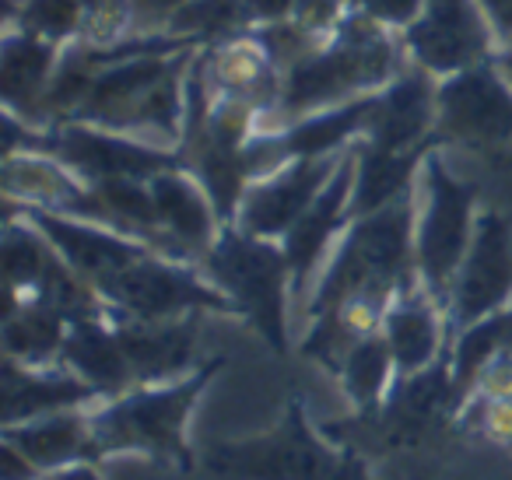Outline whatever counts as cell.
<instances>
[{"label": "cell", "instance_id": "obj_1", "mask_svg": "<svg viewBox=\"0 0 512 480\" xmlns=\"http://www.w3.org/2000/svg\"><path fill=\"white\" fill-rule=\"evenodd\" d=\"M193 57L197 46L169 32L134 36L123 57L102 67L71 123H92L162 148H176L183 134L186 78Z\"/></svg>", "mask_w": 512, "mask_h": 480}, {"label": "cell", "instance_id": "obj_2", "mask_svg": "<svg viewBox=\"0 0 512 480\" xmlns=\"http://www.w3.org/2000/svg\"><path fill=\"white\" fill-rule=\"evenodd\" d=\"M221 368H228V358L214 354L186 379L134 386L113 400H99L92 407V459L144 456L155 466L197 470L200 452L190 442V417Z\"/></svg>", "mask_w": 512, "mask_h": 480}, {"label": "cell", "instance_id": "obj_3", "mask_svg": "<svg viewBox=\"0 0 512 480\" xmlns=\"http://www.w3.org/2000/svg\"><path fill=\"white\" fill-rule=\"evenodd\" d=\"M407 67L400 32L348 11L341 25L281 78V102L264 127H281L299 116L341 106L386 88Z\"/></svg>", "mask_w": 512, "mask_h": 480}, {"label": "cell", "instance_id": "obj_4", "mask_svg": "<svg viewBox=\"0 0 512 480\" xmlns=\"http://www.w3.org/2000/svg\"><path fill=\"white\" fill-rule=\"evenodd\" d=\"M414 218L418 190L393 200L383 211L351 221L309 291L306 316H320L355 298L390 305L400 291L421 281L414 260Z\"/></svg>", "mask_w": 512, "mask_h": 480}, {"label": "cell", "instance_id": "obj_5", "mask_svg": "<svg viewBox=\"0 0 512 480\" xmlns=\"http://www.w3.org/2000/svg\"><path fill=\"white\" fill-rule=\"evenodd\" d=\"M200 470L211 480H369L365 456L316 428L302 396H288L281 417L260 435L204 445Z\"/></svg>", "mask_w": 512, "mask_h": 480}, {"label": "cell", "instance_id": "obj_6", "mask_svg": "<svg viewBox=\"0 0 512 480\" xmlns=\"http://www.w3.org/2000/svg\"><path fill=\"white\" fill-rule=\"evenodd\" d=\"M264 127V113L246 102L218 99L207 92L204 78L190 64L186 78V116L176 155L183 169L197 179L214 200L221 221L232 225L239 214L242 193L253 183L249 172V141Z\"/></svg>", "mask_w": 512, "mask_h": 480}, {"label": "cell", "instance_id": "obj_7", "mask_svg": "<svg viewBox=\"0 0 512 480\" xmlns=\"http://www.w3.org/2000/svg\"><path fill=\"white\" fill-rule=\"evenodd\" d=\"M200 270L235 305L239 323H246L278 358L292 354L288 305L295 298V274L278 239L225 225L218 242L200 260Z\"/></svg>", "mask_w": 512, "mask_h": 480}, {"label": "cell", "instance_id": "obj_8", "mask_svg": "<svg viewBox=\"0 0 512 480\" xmlns=\"http://www.w3.org/2000/svg\"><path fill=\"white\" fill-rule=\"evenodd\" d=\"M15 151H43L64 162L88 186L109 179H155L165 169H179L176 148L141 141V137L102 130L92 123H53L32 127L22 116L4 113V155Z\"/></svg>", "mask_w": 512, "mask_h": 480}, {"label": "cell", "instance_id": "obj_9", "mask_svg": "<svg viewBox=\"0 0 512 480\" xmlns=\"http://www.w3.org/2000/svg\"><path fill=\"white\" fill-rule=\"evenodd\" d=\"M477 186L460 179L442 148L425 158L418 179V218H414V260L418 277L442 305L449 302L456 270H460L477 225Z\"/></svg>", "mask_w": 512, "mask_h": 480}, {"label": "cell", "instance_id": "obj_10", "mask_svg": "<svg viewBox=\"0 0 512 480\" xmlns=\"http://www.w3.org/2000/svg\"><path fill=\"white\" fill-rule=\"evenodd\" d=\"M113 319H176V316H232L235 305L207 281L200 263L176 260L148 249L123 274L99 291Z\"/></svg>", "mask_w": 512, "mask_h": 480}, {"label": "cell", "instance_id": "obj_11", "mask_svg": "<svg viewBox=\"0 0 512 480\" xmlns=\"http://www.w3.org/2000/svg\"><path fill=\"white\" fill-rule=\"evenodd\" d=\"M435 137L442 151H502L512 144V85L495 60L439 78Z\"/></svg>", "mask_w": 512, "mask_h": 480}, {"label": "cell", "instance_id": "obj_12", "mask_svg": "<svg viewBox=\"0 0 512 480\" xmlns=\"http://www.w3.org/2000/svg\"><path fill=\"white\" fill-rule=\"evenodd\" d=\"M407 64L432 78H449L467 67L488 64L498 53V36L477 0H425L407 29H400Z\"/></svg>", "mask_w": 512, "mask_h": 480}, {"label": "cell", "instance_id": "obj_13", "mask_svg": "<svg viewBox=\"0 0 512 480\" xmlns=\"http://www.w3.org/2000/svg\"><path fill=\"white\" fill-rule=\"evenodd\" d=\"M505 305H512V218L498 207H481L446 302L449 330L477 323Z\"/></svg>", "mask_w": 512, "mask_h": 480}, {"label": "cell", "instance_id": "obj_14", "mask_svg": "<svg viewBox=\"0 0 512 480\" xmlns=\"http://www.w3.org/2000/svg\"><path fill=\"white\" fill-rule=\"evenodd\" d=\"M341 155H323V158H292V162L278 165L267 176L253 179L242 193L239 214L232 225H239L249 235H264V239H285L292 225L309 211L323 186L334 179Z\"/></svg>", "mask_w": 512, "mask_h": 480}, {"label": "cell", "instance_id": "obj_15", "mask_svg": "<svg viewBox=\"0 0 512 480\" xmlns=\"http://www.w3.org/2000/svg\"><path fill=\"white\" fill-rule=\"evenodd\" d=\"M351 190H355V144L344 151L334 179L323 186L320 197L309 204V211L292 225V232L281 239L295 274V298L306 302L320 277L327 256L334 253L337 239L351 225Z\"/></svg>", "mask_w": 512, "mask_h": 480}, {"label": "cell", "instance_id": "obj_16", "mask_svg": "<svg viewBox=\"0 0 512 480\" xmlns=\"http://www.w3.org/2000/svg\"><path fill=\"white\" fill-rule=\"evenodd\" d=\"M4 204L22 211L95 291H102L116 274H123L137 256H144L151 249V246H144V242L130 239V235L116 232V228L99 225V221L67 218V214L22 207V204H11V200H4Z\"/></svg>", "mask_w": 512, "mask_h": 480}, {"label": "cell", "instance_id": "obj_17", "mask_svg": "<svg viewBox=\"0 0 512 480\" xmlns=\"http://www.w3.org/2000/svg\"><path fill=\"white\" fill-rule=\"evenodd\" d=\"M0 190L11 204L39 207V211L99 221L102 225V204L95 186H88L64 162L43 155V151H15V155L0 158Z\"/></svg>", "mask_w": 512, "mask_h": 480}, {"label": "cell", "instance_id": "obj_18", "mask_svg": "<svg viewBox=\"0 0 512 480\" xmlns=\"http://www.w3.org/2000/svg\"><path fill=\"white\" fill-rule=\"evenodd\" d=\"M435 88L439 78L407 64L390 85L376 92V106L362 141L386 151L442 148L435 137Z\"/></svg>", "mask_w": 512, "mask_h": 480}, {"label": "cell", "instance_id": "obj_19", "mask_svg": "<svg viewBox=\"0 0 512 480\" xmlns=\"http://www.w3.org/2000/svg\"><path fill=\"white\" fill-rule=\"evenodd\" d=\"M193 67L204 78L207 92L218 95V99L246 102V106L260 109L264 120L278 109L281 71L271 60V53L256 43L253 32L197 50Z\"/></svg>", "mask_w": 512, "mask_h": 480}, {"label": "cell", "instance_id": "obj_20", "mask_svg": "<svg viewBox=\"0 0 512 480\" xmlns=\"http://www.w3.org/2000/svg\"><path fill=\"white\" fill-rule=\"evenodd\" d=\"M200 319L204 316H176V319H113L127 361L134 368L137 386H158V382L186 379L200 368Z\"/></svg>", "mask_w": 512, "mask_h": 480}, {"label": "cell", "instance_id": "obj_21", "mask_svg": "<svg viewBox=\"0 0 512 480\" xmlns=\"http://www.w3.org/2000/svg\"><path fill=\"white\" fill-rule=\"evenodd\" d=\"M383 337L397 361V375H411L435 365L449 351V316L446 305L421 281L404 288L383 316Z\"/></svg>", "mask_w": 512, "mask_h": 480}, {"label": "cell", "instance_id": "obj_22", "mask_svg": "<svg viewBox=\"0 0 512 480\" xmlns=\"http://www.w3.org/2000/svg\"><path fill=\"white\" fill-rule=\"evenodd\" d=\"M151 197H155L158 221H162L176 253L190 263L204 260L207 249L218 242L221 228H225L204 186L179 165V169H165L151 179Z\"/></svg>", "mask_w": 512, "mask_h": 480}, {"label": "cell", "instance_id": "obj_23", "mask_svg": "<svg viewBox=\"0 0 512 480\" xmlns=\"http://www.w3.org/2000/svg\"><path fill=\"white\" fill-rule=\"evenodd\" d=\"M0 389H4V410H0L4 424L36 421V417L57 414V410L95 407L102 400L99 389L88 386L67 365L32 368L15 358H4L0 365Z\"/></svg>", "mask_w": 512, "mask_h": 480}, {"label": "cell", "instance_id": "obj_24", "mask_svg": "<svg viewBox=\"0 0 512 480\" xmlns=\"http://www.w3.org/2000/svg\"><path fill=\"white\" fill-rule=\"evenodd\" d=\"M64 46L50 43L43 36L4 25L0 39V106L4 113L22 116L25 123L39 127V109H43L46 88L57 71V60Z\"/></svg>", "mask_w": 512, "mask_h": 480}, {"label": "cell", "instance_id": "obj_25", "mask_svg": "<svg viewBox=\"0 0 512 480\" xmlns=\"http://www.w3.org/2000/svg\"><path fill=\"white\" fill-rule=\"evenodd\" d=\"M60 365H67L88 386L99 389L102 400H113V396L137 386L134 368H130L127 351H123L109 316L74 319L64 351H60Z\"/></svg>", "mask_w": 512, "mask_h": 480}, {"label": "cell", "instance_id": "obj_26", "mask_svg": "<svg viewBox=\"0 0 512 480\" xmlns=\"http://www.w3.org/2000/svg\"><path fill=\"white\" fill-rule=\"evenodd\" d=\"M0 442L22 449L39 466V473L92 459V407L57 410V414L36 417V421L4 424Z\"/></svg>", "mask_w": 512, "mask_h": 480}, {"label": "cell", "instance_id": "obj_27", "mask_svg": "<svg viewBox=\"0 0 512 480\" xmlns=\"http://www.w3.org/2000/svg\"><path fill=\"white\" fill-rule=\"evenodd\" d=\"M439 148L386 151L355 141V190H351V221L372 211H383L393 200L418 190L425 158Z\"/></svg>", "mask_w": 512, "mask_h": 480}, {"label": "cell", "instance_id": "obj_28", "mask_svg": "<svg viewBox=\"0 0 512 480\" xmlns=\"http://www.w3.org/2000/svg\"><path fill=\"white\" fill-rule=\"evenodd\" d=\"M386 309L390 305L372 302V298H355V302H344L337 309L320 312V316H306V337L299 340V351L337 379L344 358L365 337L383 330Z\"/></svg>", "mask_w": 512, "mask_h": 480}, {"label": "cell", "instance_id": "obj_29", "mask_svg": "<svg viewBox=\"0 0 512 480\" xmlns=\"http://www.w3.org/2000/svg\"><path fill=\"white\" fill-rule=\"evenodd\" d=\"M71 333V319L43 302H4L0 319V351L22 365H60V351Z\"/></svg>", "mask_w": 512, "mask_h": 480}, {"label": "cell", "instance_id": "obj_30", "mask_svg": "<svg viewBox=\"0 0 512 480\" xmlns=\"http://www.w3.org/2000/svg\"><path fill=\"white\" fill-rule=\"evenodd\" d=\"M509 351H512V305L477 319V323L453 330V337H449V372H453L460 410H467L484 368Z\"/></svg>", "mask_w": 512, "mask_h": 480}, {"label": "cell", "instance_id": "obj_31", "mask_svg": "<svg viewBox=\"0 0 512 480\" xmlns=\"http://www.w3.org/2000/svg\"><path fill=\"white\" fill-rule=\"evenodd\" d=\"M344 396L351 403V414H376L390 396L393 382H397V361L390 354L383 330L365 337L355 351L344 358L341 372H337Z\"/></svg>", "mask_w": 512, "mask_h": 480}, {"label": "cell", "instance_id": "obj_32", "mask_svg": "<svg viewBox=\"0 0 512 480\" xmlns=\"http://www.w3.org/2000/svg\"><path fill=\"white\" fill-rule=\"evenodd\" d=\"M165 32L186 39L197 50L246 36V32H253L249 0H186L183 8L172 15V22L165 25Z\"/></svg>", "mask_w": 512, "mask_h": 480}, {"label": "cell", "instance_id": "obj_33", "mask_svg": "<svg viewBox=\"0 0 512 480\" xmlns=\"http://www.w3.org/2000/svg\"><path fill=\"white\" fill-rule=\"evenodd\" d=\"M4 25H18L57 46H71L81 39V0H18L4 8Z\"/></svg>", "mask_w": 512, "mask_h": 480}, {"label": "cell", "instance_id": "obj_34", "mask_svg": "<svg viewBox=\"0 0 512 480\" xmlns=\"http://www.w3.org/2000/svg\"><path fill=\"white\" fill-rule=\"evenodd\" d=\"M130 36H141L130 0H81V43L116 46Z\"/></svg>", "mask_w": 512, "mask_h": 480}, {"label": "cell", "instance_id": "obj_35", "mask_svg": "<svg viewBox=\"0 0 512 480\" xmlns=\"http://www.w3.org/2000/svg\"><path fill=\"white\" fill-rule=\"evenodd\" d=\"M425 0H348V8L358 15L372 18V22L386 25V29L400 32L414 22V15L421 11Z\"/></svg>", "mask_w": 512, "mask_h": 480}, {"label": "cell", "instance_id": "obj_36", "mask_svg": "<svg viewBox=\"0 0 512 480\" xmlns=\"http://www.w3.org/2000/svg\"><path fill=\"white\" fill-rule=\"evenodd\" d=\"M134 4V15H137V32H165V25L172 22L179 8H183L186 0H130Z\"/></svg>", "mask_w": 512, "mask_h": 480}, {"label": "cell", "instance_id": "obj_37", "mask_svg": "<svg viewBox=\"0 0 512 480\" xmlns=\"http://www.w3.org/2000/svg\"><path fill=\"white\" fill-rule=\"evenodd\" d=\"M39 466L15 445L0 442V480H39Z\"/></svg>", "mask_w": 512, "mask_h": 480}, {"label": "cell", "instance_id": "obj_38", "mask_svg": "<svg viewBox=\"0 0 512 480\" xmlns=\"http://www.w3.org/2000/svg\"><path fill=\"white\" fill-rule=\"evenodd\" d=\"M299 0H249V18H253V29L274 22H288Z\"/></svg>", "mask_w": 512, "mask_h": 480}, {"label": "cell", "instance_id": "obj_39", "mask_svg": "<svg viewBox=\"0 0 512 480\" xmlns=\"http://www.w3.org/2000/svg\"><path fill=\"white\" fill-rule=\"evenodd\" d=\"M481 11L488 15L491 29H495L498 43H512V0H477Z\"/></svg>", "mask_w": 512, "mask_h": 480}, {"label": "cell", "instance_id": "obj_40", "mask_svg": "<svg viewBox=\"0 0 512 480\" xmlns=\"http://www.w3.org/2000/svg\"><path fill=\"white\" fill-rule=\"evenodd\" d=\"M39 480H106V477H102L99 463H92V459H81V463H71V466H60V470L43 473Z\"/></svg>", "mask_w": 512, "mask_h": 480}, {"label": "cell", "instance_id": "obj_41", "mask_svg": "<svg viewBox=\"0 0 512 480\" xmlns=\"http://www.w3.org/2000/svg\"><path fill=\"white\" fill-rule=\"evenodd\" d=\"M495 64H498V71L509 78V85H512V43H505V46H498V53H495Z\"/></svg>", "mask_w": 512, "mask_h": 480}, {"label": "cell", "instance_id": "obj_42", "mask_svg": "<svg viewBox=\"0 0 512 480\" xmlns=\"http://www.w3.org/2000/svg\"><path fill=\"white\" fill-rule=\"evenodd\" d=\"M11 4H18V0H4V8H11Z\"/></svg>", "mask_w": 512, "mask_h": 480}]
</instances>
